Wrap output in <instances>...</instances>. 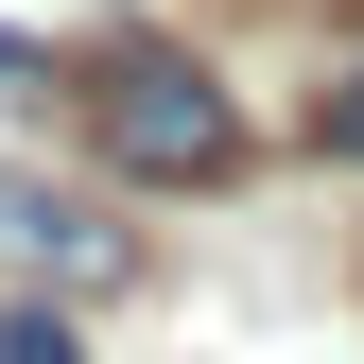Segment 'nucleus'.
<instances>
[{
    "label": "nucleus",
    "instance_id": "obj_4",
    "mask_svg": "<svg viewBox=\"0 0 364 364\" xmlns=\"http://www.w3.org/2000/svg\"><path fill=\"white\" fill-rule=\"evenodd\" d=\"M0 364H87V347H70V312H0Z\"/></svg>",
    "mask_w": 364,
    "mask_h": 364
},
{
    "label": "nucleus",
    "instance_id": "obj_3",
    "mask_svg": "<svg viewBox=\"0 0 364 364\" xmlns=\"http://www.w3.org/2000/svg\"><path fill=\"white\" fill-rule=\"evenodd\" d=\"M312 156H364V70H330V87H312Z\"/></svg>",
    "mask_w": 364,
    "mask_h": 364
},
{
    "label": "nucleus",
    "instance_id": "obj_1",
    "mask_svg": "<svg viewBox=\"0 0 364 364\" xmlns=\"http://www.w3.org/2000/svg\"><path fill=\"white\" fill-rule=\"evenodd\" d=\"M70 122L139 173V191H225V173H243V105H225L208 53H173V35H105V53L70 70Z\"/></svg>",
    "mask_w": 364,
    "mask_h": 364
},
{
    "label": "nucleus",
    "instance_id": "obj_2",
    "mask_svg": "<svg viewBox=\"0 0 364 364\" xmlns=\"http://www.w3.org/2000/svg\"><path fill=\"white\" fill-rule=\"evenodd\" d=\"M0 278H35V295H122L139 243H122L105 208H70L53 173H0Z\"/></svg>",
    "mask_w": 364,
    "mask_h": 364
}]
</instances>
